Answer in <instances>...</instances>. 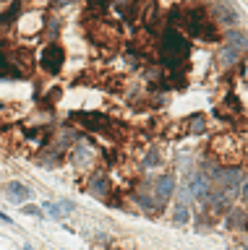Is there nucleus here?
Wrapping results in <instances>:
<instances>
[{"instance_id":"obj_1","label":"nucleus","mask_w":248,"mask_h":250,"mask_svg":"<svg viewBox=\"0 0 248 250\" xmlns=\"http://www.w3.org/2000/svg\"><path fill=\"white\" fill-rule=\"evenodd\" d=\"M185 58H188V42H185V37L175 29H167L162 34V60H165V65L170 70H178L185 62Z\"/></svg>"},{"instance_id":"obj_2","label":"nucleus","mask_w":248,"mask_h":250,"mask_svg":"<svg viewBox=\"0 0 248 250\" xmlns=\"http://www.w3.org/2000/svg\"><path fill=\"white\" fill-rule=\"evenodd\" d=\"M185 29H188V34L199 37V39H214L217 31H214V21L209 19L204 11H191L185 16Z\"/></svg>"},{"instance_id":"obj_3","label":"nucleus","mask_w":248,"mask_h":250,"mask_svg":"<svg viewBox=\"0 0 248 250\" xmlns=\"http://www.w3.org/2000/svg\"><path fill=\"white\" fill-rule=\"evenodd\" d=\"M40 62L42 68L47 70V73H58L60 68H63V50H60V44H47L40 55Z\"/></svg>"},{"instance_id":"obj_4","label":"nucleus","mask_w":248,"mask_h":250,"mask_svg":"<svg viewBox=\"0 0 248 250\" xmlns=\"http://www.w3.org/2000/svg\"><path fill=\"white\" fill-rule=\"evenodd\" d=\"M73 120H79V123L87 125V128L99 130V133H110L113 130V120H107V117L99 115V112H76Z\"/></svg>"},{"instance_id":"obj_5","label":"nucleus","mask_w":248,"mask_h":250,"mask_svg":"<svg viewBox=\"0 0 248 250\" xmlns=\"http://www.w3.org/2000/svg\"><path fill=\"white\" fill-rule=\"evenodd\" d=\"M173 188H175L173 175H162V177H157V183H154V198H157V203H165L170 195H173Z\"/></svg>"},{"instance_id":"obj_6","label":"nucleus","mask_w":248,"mask_h":250,"mask_svg":"<svg viewBox=\"0 0 248 250\" xmlns=\"http://www.w3.org/2000/svg\"><path fill=\"white\" fill-rule=\"evenodd\" d=\"M5 195H8L11 201H29L32 198V190H29L26 185H21V183H8L5 185Z\"/></svg>"},{"instance_id":"obj_7","label":"nucleus","mask_w":248,"mask_h":250,"mask_svg":"<svg viewBox=\"0 0 248 250\" xmlns=\"http://www.w3.org/2000/svg\"><path fill=\"white\" fill-rule=\"evenodd\" d=\"M91 159H94V154H91L89 144H79V146H76V151H73V162H76V167H89Z\"/></svg>"},{"instance_id":"obj_8","label":"nucleus","mask_w":248,"mask_h":250,"mask_svg":"<svg viewBox=\"0 0 248 250\" xmlns=\"http://www.w3.org/2000/svg\"><path fill=\"white\" fill-rule=\"evenodd\" d=\"M42 208H45V214H47V216H52V219H58V222H60V219H66L68 216V211H71V208H66L63 206V203H42Z\"/></svg>"},{"instance_id":"obj_9","label":"nucleus","mask_w":248,"mask_h":250,"mask_svg":"<svg viewBox=\"0 0 248 250\" xmlns=\"http://www.w3.org/2000/svg\"><path fill=\"white\" fill-rule=\"evenodd\" d=\"M19 76H21V70L13 68V62H8V58L0 52V78H19Z\"/></svg>"},{"instance_id":"obj_10","label":"nucleus","mask_w":248,"mask_h":250,"mask_svg":"<svg viewBox=\"0 0 248 250\" xmlns=\"http://www.w3.org/2000/svg\"><path fill=\"white\" fill-rule=\"evenodd\" d=\"M227 44H230V47H235L238 52L248 50V42H246V37L240 34V31H230V34H227Z\"/></svg>"},{"instance_id":"obj_11","label":"nucleus","mask_w":248,"mask_h":250,"mask_svg":"<svg viewBox=\"0 0 248 250\" xmlns=\"http://www.w3.org/2000/svg\"><path fill=\"white\" fill-rule=\"evenodd\" d=\"M173 219H175L178 224H185V222L191 219V214H188V206H185V201H180V203L175 206V214H173Z\"/></svg>"},{"instance_id":"obj_12","label":"nucleus","mask_w":248,"mask_h":250,"mask_svg":"<svg viewBox=\"0 0 248 250\" xmlns=\"http://www.w3.org/2000/svg\"><path fill=\"white\" fill-rule=\"evenodd\" d=\"M105 193H107V180L105 177H94V180H91V195L102 198Z\"/></svg>"},{"instance_id":"obj_13","label":"nucleus","mask_w":248,"mask_h":250,"mask_svg":"<svg viewBox=\"0 0 248 250\" xmlns=\"http://www.w3.org/2000/svg\"><path fill=\"white\" fill-rule=\"evenodd\" d=\"M235 58H238V50H235V47H230V44H227V50L220 55V60L225 62V65H230V62L235 60Z\"/></svg>"},{"instance_id":"obj_14","label":"nucleus","mask_w":248,"mask_h":250,"mask_svg":"<svg viewBox=\"0 0 248 250\" xmlns=\"http://www.w3.org/2000/svg\"><path fill=\"white\" fill-rule=\"evenodd\" d=\"M188 130H191V133H201V130H204V115H193Z\"/></svg>"},{"instance_id":"obj_15","label":"nucleus","mask_w":248,"mask_h":250,"mask_svg":"<svg viewBox=\"0 0 248 250\" xmlns=\"http://www.w3.org/2000/svg\"><path fill=\"white\" fill-rule=\"evenodd\" d=\"M89 5H91V8H99V11H105V8H107V0H89Z\"/></svg>"},{"instance_id":"obj_16","label":"nucleus","mask_w":248,"mask_h":250,"mask_svg":"<svg viewBox=\"0 0 248 250\" xmlns=\"http://www.w3.org/2000/svg\"><path fill=\"white\" fill-rule=\"evenodd\" d=\"M24 211H26V214H32V216H40V214H42V211L37 208V206H26Z\"/></svg>"},{"instance_id":"obj_17","label":"nucleus","mask_w":248,"mask_h":250,"mask_svg":"<svg viewBox=\"0 0 248 250\" xmlns=\"http://www.w3.org/2000/svg\"><path fill=\"white\" fill-rule=\"evenodd\" d=\"M243 201H248V183L243 185Z\"/></svg>"},{"instance_id":"obj_18","label":"nucleus","mask_w":248,"mask_h":250,"mask_svg":"<svg viewBox=\"0 0 248 250\" xmlns=\"http://www.w3.org/2000/svg\"><path fill=\"white\" fill-rule=\"evenodd\" d=\"M0 219H3V222H11V219H8V216H5V214H3V211H0Z\"/></svg>"}]
</instances>
